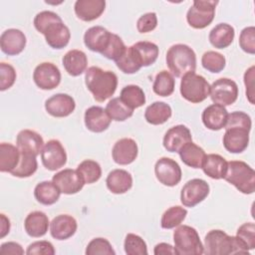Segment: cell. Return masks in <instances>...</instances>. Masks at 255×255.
<instances>
[{
  "label": "cell",
  "mask_w": 255,
  "mask_h": 255,
  "mask_svg": "<svg viewBox=\"0 0 255 255\" xmlns=\"http://www.w3.org/2000/svg\"><path fill=\"white\" fill-rule=\"evenodd\" d=\"M34 27L45 36L47 44L53 49H63L70 41L71 33L61 17L53 11H42L34 18Z\"/></svg>",
  "instance_id": "1"
},
{
  "label": "cell",
  "mask_w": 255,
  "mask_h": 255,
  "mask_svg": "<svg viewBox=\"0 0 255 255\" xmlns=\"http://www.w3.org/2000/svg\"><path fill=\"white\" fill-rule=\"evenodd\" d=\"M85 83L94 99L102 103L115 94L118 87V77L112 71H105L100 67L92 66L86 71Z\"/></svg>",
  "instance_id": "2"
},
{
  "label": "cell",
  "mask_w": 255,
  "mask_h": 255,
  "mask_svg": "<svg viewBox=\"0 0 255 255\" xmlns=\"http://www.w3.org/2000/svg\"><path fill=\"white\" fill-rule=\"evenodd\" d=\"M204 251L207 255L247 254L249 250L244 242L237 236H229L222 230H210L204 238Z\"/></svg>",
  "instance_id": "3"
},
{
  "label": "cell",
  "mask_w": 255,
  "mask_h": 255,
  "mask_svg": "<svg viewBox=\"0 0 255 255\" xmlns=\"http://www.w3.org/2000/svg\"><path fill=\"white\" fill-rule=\"evenodd\" d=\"M166 65L169 71L177 78H182L196 69V55L185 44L172 45L166 53Z\"/></svg>",
  "instance_id": "4"
},
{
  "label": "cell",
  "mask_w": 255,
  "mask_h": 255,
  "mask_svg": "<svg viewBox=\"0 0 255 255\" xmlns=\"http://www.w3.org/2000/svg\"><path fill=\"white\" fill-rule=\"evenodd\" d=\"M223 179L244 194H252L255 191V171L242 160L229 161Z\"/></svg>",
  "instance_id": "5"
},
{
  "label": "cell",
  "mask_w": 255,
  "mask_h": 255,
  "mask_svg": "<svg viewBox=\"0 0 255 255\" xmlns=\"http://www.w3.org/2000/svg\"><path fill=\"white\" fill-rule=\"evenodd\" d=\"M176 255H201L204 247L195 228L188 225H178L173 232Z\"/></svg>",
  "instance_id": "6"
},
{
  "label": "cell",
  "mask_w": 255,
  "mask_h": 255,
  "mask_svg": "<svg viewBox=\"0 0 255 255\" xmlns=\"http://www.w3.org/2000/svg\"><path fill=\"white\" fill-rule=\"evenodd\" d=\"M210 93V85L204 77L195 73L184 75L180 82V94L186 101L198 104L203 102Z\"/></svg>",
  "instance_id": "7"
},
{
  "label": "cell",
  "mask_w": 255,
  "mask_h": 255,
  "mask_svg": "<svg viewBox=\"0 0 255 255\" xmlns=\"http://www.w3.org/2000/svg\"><path fill=\"white\" fill-rule=\"evenodd\" d=\"M218 1L194 0L186 13V20L194 29H204L211 24L215 16V7Z\"/></svg>",
  "instance_id": "8"
},
{
  "label": "cell",
  "mask_w": 255,
  "mask_h": 255,
  "mask_svg": "<svg viewBox=\"0 0 255 255\" xmlns=\"http://www.w3.org/2000/svg\"><path fill=\"white\" fill-rule=\"evenodd\" d=\"M209 96L214 104L223 107L234 104L238 98L237 84L228 78H220L210 86Z\"/></svg>",
  "instance_id": "9"
},
{
  "label": "cell",
  "mask_w": 255,
  "mask_h": 255,
  "mask_svg": "<svg viewBox=\"0 0 255 255\" xmlns=\"http://www.w3.org/2000/svg\"><path fill=\"white\" fill-rule=\"evenodd\" d=\"M209 184L201 178L188 180L180 192V201L185 207H194L209 194Z\"/></svg>",
  "instance_id": "10"
},
{
  "label": "cell",
  "mask_w": 255,
  "mask_h": 255,
  "mask_svg": "<svg viewBox=\"0 0 255 255\" xmlns=\"http://www.w3.org/2000/svg\"><path fill=\"white\" fill-rule=\"evenodd\" d=\"M43 165L51 171L63 167L67 162L66 150L58 139H50L44 144L41 152Z\"/></svg>",
  "instance_id": "11"
},
{
  "label": "cell",
  "mask_w": 255,
  "mask_h": 255,
  "mask_svg": "<svg viewBox=\"0 0 255 255\" xmlns=\"http://www.w3.org/2000/svg\"><path fill=\"white\" fill-rule=\"evenodd\" d=\"M154 173L161 184L170 187L178 184L182 175L179 164L169 157H161L155 162Z\"/></svg>",
  "instance_id": "12"
},
{
  "label": "cell",
  "mask_w": 255,
  "mask_h": 255,
  "mask_svg": "<svg viewBox=\"0 0 255 255\" xmlns=\"http://www.w3.org/2000/svg\"><path fill=\"white\" fill-rule=\"evenodd\" d=\"M34 83L41 90H53L61 82V72L59 68L50 62L39 64L33 73Z\"/></svg>",
  "instance_id": "13"
},
{
  "label": "cell",
  "mask_w": 255,
  "mask_h": 255,
  "mask_svg": "<svg viewBox=\"0 0 255 255\" xmlns=\"http://www.w3.org/2000/svg\"><path fill=\"white\" fill-rule=\"evenodd\" d=\"M52 181L58 186L62 193L69 195L78 193L86 184L78 170L71 168H66L57 172L53 176Z\"/></svg>",
  "instance_id": "14"
},
{
  "label": "cell",
  "mask_w": 255,
  "mask_h": 255,
  "mask_svg": "<svg viewBox=\"0 0 255 255\" xmlns=\"http://www.w3.org/2000/svg\"><path fill=\"white\" fill-rule=\"evenodd\" d=\"M223 135V145L231 153L244 151L249 143V132L251 129L244 127H227Z\"/></svg>",
  "instance_id": "15"
},
{
  "label": "cell",
  "mask_w": 255,
  "mask_h": 255,
  "mask_svg": "<svg viewBox=\"0 0 255 255\" xmlns=\"http://www.w3.org/2000/svg\"><path fill=\"white\" fill-rule=\"evenodd\" d=\"M76 108L75 100L67 94H56L45 102V110L55 118L70 116Z\"/></svg>",
  "instance_id": "16"
},
{
  "label": "cell",
  "mask_w": 255,
  "mask_h": 255,
  "mask_svg": "<svg viewBox=\"0 0 255 255\" xmlns=\"http://www.w3.org/2000/svg\"><path fill=\"white\" fill-rule=\"evenodd\" d=\"M17 147L23 154H28L32 156H36L42 152L44 147L43 137L31 129H23L19 131L16 138Z\"/></svg>",
  "instance_id": "17"
},
{
  "label": "cell",
  "mask_w": 255,
  "mask_h": 255,
  "mask_svg": "<svg viewBox=\"0 0 255 255\" xmlns=\"http://www.w3.org/2000/svg\"><path fill=\"white\" fill-rule=\"evenodd\" d=\"M26 36L19 29L5 30L0 37L1 51L8 56L19 55L26 46Z\"/></svg>",
  "instance_id": "18"
},
{
  "label": "cell",
  "mask_w": 255,
  "mask_h": 255,
  "mask_svg": "<svg viewBox=\"0 0 255 255\" xmlns=\"http://www.w3.org/2000/svg\"><path fill=\"white\" fill-rule=\"evenodd\" d=\"M112 34L113 33L102 26L91 27L84 35L85 46L93 52L103 54L111 42Z\"/></svg>",
  "instance_id": "19"
},
{
  "label": "cell",
  "mask_w": 255,
  "mask_h": 255,
  "mask_svg": "<svg viewBox=\"0 0 255 255\" xmlns=\"http://www.w3.org/2000/svg\"><path fill=\"white\" fill-rule=\"evenodd\" d=\"M138 147L132 138L124 137L119 139L113 147L112 156L116 163L120 165H128L133 162L137 156Z\"/></svg>",
  "instance_id": "20"
},
{
  "label": "cell",
  "mask_w": 255,
  "mask_h": 255,
  "mask_svg": "<svg viewBox=\"0 0 255 255\" xmlns=\"http://www.w3.org/2000/svg\"><path fill=\"white\" fill-rule=\"evenodd\" d=\"M192 141L189 128L184 125H177L170 128L163 136V146L169 152H178V150L187 142Z\"/></svg>",
  "instance_id": "21"
},
{
  "label": "cell",
  "mask_w": 255,
  "mask_h": 255,
  "mask_svg": "<svg viewBox=\"0 0 255 255\" xmlns=\"http://www.w3.org/2000/svg\"><path fill=\"white\" fill-rule=\"evenodd\" d=\"M78 228L76 219L68 214H60L50 223L51 236L57 240H66L72 237Z\"/></svg>",
  "instance_id": "22"
},
{
  "label": "cell",
  "mask_w": 255,
  "mask_h": 255,
  "mask_svg": "<svg viewBox=\"0 0 255 255\" xmlns=\"http://www.w3.org/2000/svg\"><path fill=\"white\" fill-rule=\"evenodd\" d=\"M86 128L93 132H103L111 125V118L102 107L93 106L86 110L84 116Z\"/></svg>",
  "instance_id": "23"
},
{
  "label": "cell",
  "mask_w": 255,
  "mask_h": 255,
  "mask_svg": "<svg viewBox=\"0 0 255 255\" xmlns=\"http://www.w3.org/2000/svg\"><path fill=\"white\" fill-rule=\"evenodd\" d=\"M105 8V0H78L74 6L76 16L85 22L98 19L104 13Z\"/></svg>",
  "instance_id": "24"
},
{
  "label": "cell",
  "mask_w": 255,
  "mask_h": 255,
  "mask_svg": "<svg viewBox=\"0 0 255 255\" xmlns=\"http://www.w3.org/2000/svg\"><path fill=\"white\" fill-rule=\"evenodd\" d=\"M228 112L225 107L218 104H212L203 110L201 120L208 129L220 130L225 127Z\"/></svg>",
  "instance_id": "25"
},
{
  "label": "cell",
  "mask_w": 255,
  "mask_h": 255,
  "mask_svg": "<svg viewBox=\"0 0 255 255\" xmlns=\"http://www.w3.org/2000/svg\"><path fill=\"white\" fill-rule=\"evenodd\" d=\"M137 64L141 67H148L156 61L158 57V47L156 44L147 41L136 42L130 46Z\"/></svg>",
  "instance_id": "26"
},
{
  "label": "cell",
  "mask_w": 255,
  "mask_h": 255,
  "mask_svg": "<svg viewBox=\"0 0 255 255\" xmlns=\"http://www.w3.org/2000/svg\"><path fill=\"white\" fill-rule=\"evenodd\" d=\"M108 189L115 194H123L128 191L132 186V177L125 169L112 170L106 179Z\"/></svg>",
  "instance_id": "27"
},
{
  "label": "cell",
  "mask_w": 255,
  "mask_h": 255,
  "mask_svg": "<svg viewBox=\"0 0 255 255\" xmlns=\"http://www.w3.org/2000/svg\"><path fill=\"white\" fill-rule=\"evenodd\" d=\"M62 62L66 72L72 77L82 75L88 66L87 55L83 51L77 49L67 52L63 57Z\"/></svg>",
  "instance_id": "28"
},
{
  "label": "cell",
  "mask_w": 255,
  "mask_h": 255,
  "mask_svg": "<svg viewBox=\"0 0 255 255\" xmlns=\"http://www.w3.org/2000/svg\"><path fill=\"white\" fill-rule=\"evenodd\" d=\"M49 227V218L42 211L30 212L24 221V228L26 233L34 238L44 236Z\"/></svg>",
  "instance_id": "29"
},
{
  "label": "cell",
  "mask_w": 255,
  "mask_h": 255,
  "mask_svg": "<svg viewBox=\"0 0 255 255\" xmlns=\"http://www.w3.org/2000/svg\"><path fill=\"white\" fill-rule=\"evenodd\" d=\"M227 166L228 162L223 156L217 153H209L205 155L201 168L210 178L222 179L226 174Z\"/></svg>",
  "instance_id": "30"
},
{
  "label": "cell",
  "mask_w": 255,
  "mask_h": 255,
  "mask_svg": "<svg viewBox=\"0 0 255 255\" xmlns=\"http://www.w3.org/2000/svg\"><path fill=\"white\" fill-rule=\"evenodd\" d=\"M235 30L227 23L217 24L208 35L210 44L217 49H224L231 45L234 40Z\"/></svg>",
  "instance_id": "31"
},
{
  "label": "cell",
  "mask_w": 255,
  "mask_h": 255,
  "mask_svg": "<svg viewBox=\"0 0 255 255\" xmlns=\"http://www.w3.org/2000/svg\"><path fill=\"white\" fill-rule=\"evenodd\" d=\"M178 153L181 161L192 168H201L203 159L206 155L204 149L192 141L185 143L178 150Z\"/></svg>",
  "instance_id": "32"
},
{
  "label": "cell",
  "mask_w": 255,
  "mask_h": 255,
  "mask_svg": "<svg viewBox=\"0 0 255 255\" xmlns=\"http://www.w3.org/2000/svg\"><path fill=\"white\" fill-rule=\"evenodd\" d=\"M172 115L169 105L164 102H154L149 105L144 112L145 121L153 126H158L166 123Z\"/></svg>",
  "instance_id": "33"
},
{
  "label": "cell",
  "mask_w": 255,
  "mask_h": 255,
  "mask_svg": "<svg viewBox=\"0 0 255 255\" xmlns=\"http://www.w3.org/2000/svg\"><path fill=\"white\" fill-rule=\"evenodd\" d=\"M21 157V152L17 146L2 142L0 143V171L1 172H11L13 171Z\"/></svg>",
  "instance_id": "34"
},
{
  "label": "cell",
  "mask_w": 255,
  "mask_h": 255,
  "mask_svg": "<svg viewBox=\"0 0 255 255\" xmlns=\"http://www.w3.org/2000/svg\"><path fill=\"white\" fill-rule=\"evenodd\" d=\"M62 192L58 186L49 180L39 182L34 189V196L36 200L43 205H52L58 201Z\"/></svg>",
  "instance_id": "35"
},
{
  "label": "cell",
  "mask_w": 255,
  "mask_h": 255,
  "mask_svg": "<svg viewBox=\"0 0 255 255\" xmlns=\"http://www.w3.org/2000/svg\"><path fill=\"white\" fill-rule=\"evenodd\" d=\"M120 99L131 110L137 109L145 104V95L142 89L136 85L126 86L121 91Z\"/></svg>",
  "instance_id": "36"
},
{
  "label": "cell",
  "mask_w": 255,
  "mask_h": 255,
  "mask_svg": "<svg viewBox=\"0 0 255 255\" xmlns=\"http://www.w3.org/2000/svg\"><path fill=\"white\" fill-rule=\"evenodd\" d=\"M174 86L175 81L173 76L169 72L162 70L155 76L152 90L160 97H168L174 92Z\"/></svg>",
  "instance_id": "37"
},
{
  "label": "cell",
  "mask_w": 255,
  "mask_h": 255,
  "mask_svg": "<svg viewBox=\"0 0 255 255\" xmlns=\"http://www.w3.org/2000/svg\"><path fill=\"white\" fill-rule=\"evenodd\" d=\"M187 215V210L182 206L176 205L166 209L160 220V225L164 229H172L181 224Z\"/></svg>",
  "instance_id": "38"
},
{
  "label": "cell",
  "mask_w": 255,
  "mask_h": 255,
  "mask_svg": "<svg viewBox=\"0 0 255 255\" xmlns=\"http://www.w3.org/2000/svg\"><path fill=\"white\" fill-rule=\"evenodd\" d=\"M106 112L116 122H124L130 118L133 114V110L126 106L120 98H113L106 106Z\"/></svg>",
  "instance_id": "39"
},
{
  "label": "cell",
  "mask_w": 255,
  "mask_h": 255,
  "mask_svg": "<svg viewBox=\"0 0 255 255\" xmlns=\"http://www.w3.org/2000/svg\"><path fill=\"white\" fill-rule=\"evenodd\" d=\"M78 172L82 175L85 183L91 184L97 182L102 176L101 165L92 159L83 160L77 167Z\"/></svg>",
  "instance_id": "40"
},
{
  "label": "cell",
  "mask_w": 255,
  "mask_h": 255,
  "mask_svg": "<svg viewBox=\"0 0 255 255\" xmlns=\"http://www.w3.org/2000/svg\"><path fill=\"white\" fill-rule=\"evenodd\" d=\"M38 168V162L36 156L21 153L20 161L17 167L10 173L16 177L25 178L33 175Z\"/></svg>",
  "instance_id": "41"
},
{
  "label": "cell",
  "mask_w": 255,
  "mask_h": 255,
  "mask_svg": "<svg viewBox=\"0 0 255 255\" xmlns=\"http://www.w3.org/2000/svg\"><path fill=\"white\" fill-rule=\"evenodd\" d=\"M202 67L211 73H220L226 64L225 57L215 51H207L201 58Z\"/></svg>",
  "instance_id": "42"
},
{
  "label": "cell",
  "mask_w": 255,
  "mask_h": 255,
  "mask_svg": "<svg viewBox=\"0 0 255 255\" xmlns=\"http://www.w3.org/2000/svg\"><path fill=\"white\" fill-rule=\"evenodd\" d=\"M125 252L128 255H146L147 247L144 240L133 233L127 234L125 238Z\"/></svg>",
  "instance_id": "43"
},
{
  "label": "cell",
  "mask_w": 255,
  "mask_h": 255,
  "mask_svg": "<svg viewBox=\"0 0 255 255\" xmlns=\"http://www.w3.org/2000/svg\"><path fill=\"white\" fill-rule=\"evenodd\" d=\"M117 67L125 74H134L140 70V66L137 64L130 47H127L122 57L116 61Z\"/></svg>",
  "instance_id": "44"
},
{
  "label": "cell",
  "mask_w": 255,
  "mask_h": 255,
  "mask_svg": "<svg viewBox=\"0 0 255 255\" xmlns=\"http://www.w3.org/2000/svg\"><path fill=\"white\" fill-rule=\"evenodd\" d=\"M87 255H115L116 252L113 249L111 243L102 237L94 238L88 244L86 248Z\"/></svg>",
  "instance_id": "45"
},
{
  "label": "cell",
  "mask_w": 255,
  "mask_h": 255,
  "mask_svg": "<svg viewBox=\"0 0 255 255\" xmlns=\"http://www.w3.org/2000/svg\"><path fill=\"white\" fill-rule=\"evenodd\" d=\"M127 47L124 43V41L122 40V38L120 36H118L117 34H112V38H111V42L107 48V50L102 54L104 57H106L109 60H113V61H118L122 55L124 54V52L126 51Z\"/></svg>",
  "instance_id": "46"
},
{
  "label": "cell",
  "mask_w": 255,
  "mask_h": 255,
  "mask_svg": "<svg viewBox=\"0 0 255 255\" xmlns=\"http://www.w3.org/2000/svg\"><path fill=\"white\" fill-rule=\"evenodd\" d=\"M240 48L251 55L255 54V28L249 26L244 28L239 36Z\"/></svg>",
  "instance_id": "47"
},
{
  "label": "cell",
  "mask_w": 255,
  "mask_h": 255,
  "mask_svg": "<svg viewBox=\"0 0 255 255\" xmlns=\"http://www.w3.org/2000/svg\"><path fill=\"white\" fill-rule=\"evenodd\" d=\"M236 236L244 242L248 250H253L255 248V224L253 222L242 224L237 229Z\"/></svg>",
  "instance_id": "48"
},
{
  "label": "cell",
  "mask_w": 255,
  "mask_h": 255,
  "mask_svg": "<svg viewBox=\"0 0 255 255\" xmlns=\"http://www.w3.org/2000/svg\"><path fill=\"white\" fill-rule=\"evenodd\" d=\"M16 71L10 64L0 63V90L5 91L11 88L16 81Z\"/></svg>",
  "instance_id": "49"
},
{
  "label": "cell",
  "mask_w": 255,
  "mask_h": 255,
  "mask_svg": "<svg viewBox=\"0 0 255 255\" xmlns=\"http://www.w3.org/2000/svg\"><path fill=\"white\" fill-rule=\"evenodd\" d=\"M157 26V17L154 12H148L141 15L136 21V29L139 33H148Z\"/></svg>",
  "instance_id": "50"
},
{
  "label": "cell",
  "mask_w": 255,
  "mask_h": 255,
  "mask_svg": "<svg viewBox=\"0 0 255 255\" xmlns=\"http://www.w3.org/2000/svg\"><path fill=\"white\" fill-rule=\"evenodd\" d=\"M227 127H244L251 129V118L243 112H233L231 114H228L226 125L224 128Z\"/></svg>",
  "instance_id": "51"
},
{
  "label": "cell",
  "mask_w": 255,
  "mask_h": 255,
  "mask_svg": "<svg viewBox=\"0 0 255 255\" xmlns=\"http://www.w3.org/2000/svg\"><path fill=\"white\" fill-rule=\"evenodd\" d=\"M55 252L53 244L45 240L31 243L26 251L28 255H54Z\"/></svg>",
  "instance_id": "52"
},
{
  "label": "cell",
  "mask_w": 255,
  "mask_h": 255,
  "mask_svg": "<svg viewBox=\"0 0 255 255\" xmlns=\"http://www.w3.org/2000/svg\"><path fill=\"white\" fill-rule=\"evenodd\" d=\"M254 70L255 67L251 66L246 70L244 74V84L246 87V97L250 104L254 105V89H253V80H254Z\"/></svg>",
  "instance_id": "53"
},
{
  "label": "cell",
  "mask_w": 255,
  "mask_h": 255,
  "mask_svg": "<svg viewBox=\"0 0 255 255\" xmlns=\"http://www.w3.org/2000/svg\"><path fill=\"white\" fill-rule=\"evenodd\" d=\"M1 255H23L24 249L17 242H5L0 246Z\"/></svg>",
  "instance_id": "54"
},
{
  "label": "cell",
  "mask_w": 255,
  "mask_h": 255,
  "mask_svg": "<svg viewBox=\"0 0 255 255\" xmlns=\"http://www.w3.org/2000/svg\"><path fill=\"white\" fill-rule=\"evenodd\" d=\"M153 253L155 255H167V254L175 255L176 254L174 247L172 245H170L168 243H164V242L156 244L154 247Z\"/></svg>",
  "instance_id": "55"
},
{
  "label": "cell",
  "mask_w": 255,
  "mask_h": 255,
  "mask_svg": "<svg viewBox=\"0 0 255 255\" xmlns=\"http://www.w3.org/2000/svg\"><path fill=\"white\" fill-rule=\"evenodd\" d=\"M1 217V226H0V237L3 238L5 237L10 230V220L4 215V214H0Z\"/></svg>",
  "instance_id": "56"
}]
</instances>
